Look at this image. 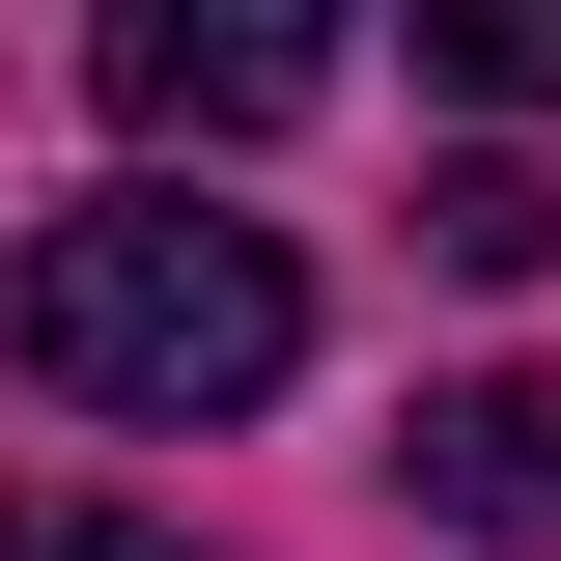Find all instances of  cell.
<instances>
[{"mask_svg": "<svg viewBox=\"0 0 561 561\" xmlns=\"http://www.w3.org/2000/svg\"><path fill=\"white\" fill-rule=\"evenodd\" d=\"M421 84H505V113H561V0H421Z\"/></svg>", "mask_w": 561, "mask_h": 561, "instance_id": "5", "label": "cell"}, {"mask_svg": "<svg viewBox=\"0 0 561 561\" xmlns=\"http://www.w3.org/2000/svg\"><path fill=\"white\" fill-rule=\"evenodd\" d=\"M421 253H449V280H561V169H505V140L421 169Z\"/></svg>", "mask_w": 561, "mask_h": 561, "instance_id": "4", "label": "cell"}, {"mask_svg": "<svg viewBox=\"0 0 561 561\" xmlns=\"http://www.w3.org/2000/svg\"><path fill=\"white\" fill-rule=\"evenodd\" d=\"M0 337H28V393H84V421H253L280 365H309V280H280V225H225V197L140 169V197L28 225Z\"/></svg>", "mask_w": 561, "mask_h": 561, "instance_id": "1", "label": "cell"}, {"mask_svg": "<svg viewBox=\"0 0 561 561\" xmlns=\"http://www.w3.org/2000/svg\"><path fill=\"white\" fill-rule=\"evenodd\" d=\"M0 561H225V534H140V505H57V478H0Z\"/></svg>", "mask_w": 561, "mask_h": 561, "instance_id": "6", "label": "cell"}, {"mask_svg": "<svg viewBox=\"0 0 561 561\" xmlns=\"http://www.w3.org/2000/svg\"><path fill=\"white\" fill-rule=\"evenodd\" d=\"M393 478L449 505V534L561 561V365H478V393H421V421H393Z\"/></svg>", "mask_w": 561, "mask_h": 561, "instance_id": "3", "label": "cell"}, {"mask_svg": "<svg viewBox=\"0 0 561 561\" xmlns=\"http://www.w3.org/2000/svg\"><path fill=\"white\" fill-rule=\"evenodd\" d=\"M337 84V28H197V0H113V113L140 140H280Z\"/></svg>", "mask_w": 561, "mask_h": 561, "instance_id": "2", "label": "cell"}]
</instances>
